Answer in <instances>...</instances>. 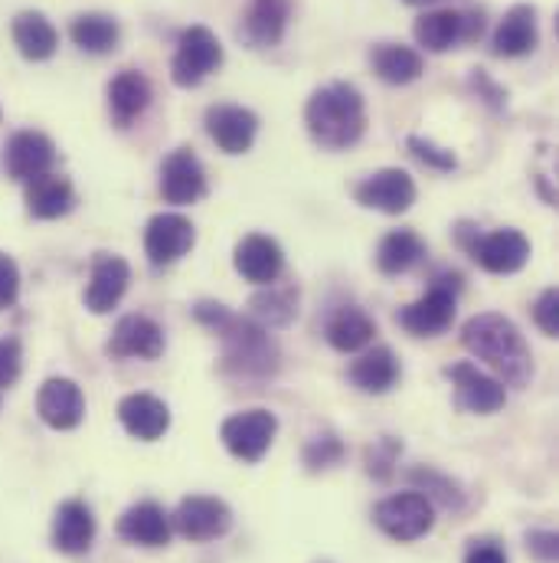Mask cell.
I'll list each match as a JSON object with an SVG mask.
<instances>
[{
	"label": "cell",
	"instance_id": "cell-1",
	"mask_svg": "<svg viewBox=\"0 0 559 563\" xmlns=\"http://www.w3.org/2000/svg\"><path fill=\"white\" fill-rule=\"evenodd\" d=\"M193 318L220 334L223 341V371L239 380H269L279 374L281 351L269 328L256 324L249 314H233L220 301H200Z\"/></svg>",
	"mask_w": 559,
	"mask_h": 563
},
{
	"label": "cell",
	"instance_id": "cell-2",
	"mask_svg": "<svg viewBox=\"0 0 559 563\" xmlns=\"http://www.w3.org/2000/svg\"><path fill=\"white\" fill-rule=\"evenodd\" d=\"M461 344L468 354L484 361L501 384L527 387L534 380V354L511 318L497 311H481L468 318L461 328Z\"/></svg>",
	"mask_w": 559,
	"mask_h": 563
},
{
	"label": "cell",
	"instance_id": "cell-3",
	"mask_svg": "<svg viewBox=\"0 0 559 563\" xmlns=\"http://www.w3.org/2000/svg\"><path fill=\"white\" fill-rule=\"evenodd\" d=\"M308 135L327 151H347L367 135V99L354 82H327L304 102Z\"/></svg>",
	"mask_w": 559,
	"mask_h": 563
},
{
	"label": "cell",
	"instance_id": "cell-4",
	"mask_svg": "<svg viewBox=\"0 0 559 563\" xmlns=\"http://www.w3.org/2000/svg\"><path fill=\"white\" fill-rule=\"evenodd\" d=\"M458 243L491 276H514L530 263V240L521 230H511V227L494 230V233H478V230L465 233V227H461Z\"/></svg>",
	"mask_w": 559,
	"mask_h": 563
},
{
	"label": "cell",
	"instance_id": "cell-5",
	"mask_svg": "<svg viewBox=\"0 0 559 563\" xmlns=\"http://www.w3.org/2000/svg\"><path fill=\"white\" fill-rule=\"evenodd\" d=\"M461 276H438L425 288V295H420L413 305L396 311L400 328H406L413 338H438L451 328L455 321V305H458V285Z\"/></svg>",
	"mask_w": 559,
	"mask_h": 563
},
{
	"label": "cell",
	"instance_id": "cell-6",
	"mask_svg": "<svg viewBox=\"0 0 559 563\" xmlns=\"http://www.w3.org/2000/svg\"><path fill=\"white\" fill-rule=\"evenodd\" d=\"M223 66V43L210 26H187L177 40V53L170 59V79L180 89H197L210 73Z\"/></svg>",
	"mask_w": 559,
	"mask_h": 563
},
{
	"label": "cell",
	"instance_id": "cell-7",
	"mask_svg": "<svg viewBox=\"0 0 559 563\" xmlns=\"http://www.w3.org/2000/svg\"><path fill=\"white\" fill-rule=\"evenodd\" d=\"M481 33H484L481 10H451V7L425 10L413 26V36L425 53H448L458 43H474Z\"/></svg>",
	"mask_w": 559,
	"mask_h": 563
},
{
	"label": "cell",
	"instance_id": "cell-8",
	"mask_svg": "<svg viewBox=\"0 0 559 563\" xmlns=\"http://www.w3.org/2000/svg\"><path fill=\"white\" fill-rule=\"evenodd\" d=\"M373 525L387 538H393L400 544H413V541H420V538H425L432 531L435 505L425 495H420L416 488L413 492H400V495L383 498L373 508Z\"/></svg>",
	"mask_w": 559,
	"mask_h": 563
},
{
	"label": "cell",
	"instance_id": "cell-9",
	"mask_svg": "<svg viewBox=\"0 0 559 563\" xmlns=\"http://www.w3.org/2000/svg\"><path fill=\"white\" fill-rule=\"evenodd\" d=\"M276 432H279L276 413L272 410H262V407L233 413V417H226L223 426H220V439H223L226 452L233 459H239V462H249V465H256V462L266 459V452L276 442Z\"/></svg>",
	"mask_w": 559,
	"mask_h": 563
},
{
	"label": "cell",
	"instance_id": "cell-10",
	"mask_svg": "<svg viewBox=\"0 0 559 563\" xmlns=\"http://www.w3.org/2000/svg\"><path fill=\"white\" fill-rule=\"evenodd\" d=\"M170 528L193 544H206L216 541L223 534H230L233 528V511L223 498L213 495H190L177 505V511L170 515Z\"/></svg>",
	"mask_w": 559,
	"mask_h": 563
},
{
	"label": "cell",
	"instance_id": "cell-11",
	"mask_svg": "<svg viewBox=\"0 0 559 563\" xmlns=\"http://www.w3.org/2000/svg\"><path fill=\"white\" fill-rule=\"evenodd\" d=\"M420 190H416V180L410 170L403 167H383V170H373L370 177H364L357 187H354V200L367 210H377V213H387V217H400L406 213L413 203H416Z\"/></svg>",
	"mask_w": 559,
	"mask_h": 563
},
{
	"label": "cell",
	"instance_id": "cell-12",
	"mask_svg": "<svg viewBox=\"0 0 559 563\" xmlns=\"http://www.w3.org/2000/svg\"><path fill=\"white\" fill-rule=\"evenodd\" d=\"M445 377L451 380L455 387V404L458 410L465 413H474V417H491L497 410H504L507 404V390L497 377L484 374L478 364L471 361H458L451 367H445Z\"/></svg>",
	"mask_w": 559,
	"mask_h": 563
},
{
	"label": "cell",
	"instance_id": "cell-13",
	"mask_svg": "<svg viewBox=\"0 0 559 563\" xmlns=\"http://www.w3.org/2000/svg\"><path fill=\"white\" fill-rule=\"evenodd\" d=\"M157 190H160L164 203H174V207H190L206 197V190H210L206 170H203L200 157L193 154V147H177L164 157Z\"/></svg>",
	"mask_w": 559,
	"mask_h": 563
},
{
	"label": "cell",
	"instance_id": "cell-14",
	"mask_svg": "<svg viewBox=\"0 0 559 563\" xmlns=\"http://www.w3.org/2000/svg\"><path fill=\"white\" fill-rule=\"evenodd\" d=\"M197 243V230L183 213H157L147 220L144 230V256L154 269L174 266L183 260Z\"/></svg>",
	"mask_w": 559,
	"mask_h": 563
},
{
	"label": "cell",
	"instance_id": "cell-15",
	"mask_svg": "<svg viewBox=\"0 0 559 563\" xmlns=\"http://www.w3.org/2000/svg\"><path fill=\"white\" fill-rule=\"evenodd\" d=\"M203 129L223 154H246L259 135V115L246 106L220 102V106L206 109Z\"/></svg>",
	"mask_w": 559,
	"mask_h": 563
},
{
	"label": "cell",
	"instance_id": "cell-16",
	"mask_svg": "<svg viewBox=\"0 0 559 563\" xmlns=\"http://www.w3.org/2000/svg\"><path fill=\"white\" fill-rule=\"evenodd\" d=\"M105 351H109V357H119V361H135V357L138 361H157L164 354V331L147 314H125L112 328Z\"/></svg>",
	"mask_w": 559,
	"mask_h": 563
},
{
	"label": "cell",
	"instance_id": "cell-17",
	"mask_svg": "<svg viewBox=\"0 0 559 563\" xmlns=\"http://www.w3.org/2000/svg\"><path fill=\"white\" fill-rule=\"evenodd\" d=\"M132 266L115 256V253H96L92 260V276L86 285V308L92 314H109L128 291Z\"/></svg>",
	"mask_w": 559,
	"mask_h": 563
},
{
	"label": "cell",
	"instance_id": "cell-18",
	"mask_svg": "<svg viewBox=\"0 0 559 563\" xmlns=\"http://www.w3.org/2000/svg\"><path fill=\"white\" fill-rule=\"evenodd\" d=\"M291 23V0H253L239 23V40L249 49H276Z\"/></svg>",
	"mask_w": 559,
	"mask_h": 563
},
{
	"label": "cell",
	"instance_id": "cell-19",
	"mask_svg": "<svg viewBox=\"0 0 559 563\" xmlns=\"http://www.w3.org/2000/svg\"><path fill=\"white\" fill-rule=\"evenodd\" d=\"M540 43V26H537V7L534 3H514L494 36H491V53L501 56V59H521V56H530Z\"/></svg>",
	"mask_w": 559,
	"mask_h": 563
},
{
	"label": "cell",
	"instance_id": "cell-20",
	"mask_svg": "<svg viewBox=\"0 0 559 563\" xmlns=\"http://www.w3.org/2000/svg\"><path fill=\"white\" fill-rule=\"evenodd\" d=\"M56 164V144L49 135L23 129L7 141V174L20 184H30L40 174H49Z\"/></svg>",
	"mask_w": 559,
	"mask_h": 563
},
{
	"label": "cell",
	"instance_id": "cell-21",
	"mask_svg": "<svg viewBox=\"0 0 559 563\" xmlns=\"http://www.w3.org/2000/svg\"><path fill=\"white\" fill-rule=\"evenodd\" d=\"M233 266L243 279L253 282V285H272L284 273V253L272 236L249 233L239 240V246L233 253Z\"/></svg>",
	"mask_w": 559,
	"mask_h": 563
},
{
	"label": "cell",
	"instance_id": "cell-22",
	"mask_svg": "<svg viewBox=\"0 0 559 563\" xmlns=\"http://www.w3.org/2000/svg\"><path fill=\"white\" fill-rule=\"evenodd\" d=\"M36 413L49 429H76L86 420V397L76 380L69 377H49L40 387Z\"/></svg>",
	"mask_w": 559,
	"mask_h": 563
},
{
	"label": "cell",
	"instance_id": "cell-23",
	"mask_svg": "<svg viewBox=\"0 0 559 563\" xmlns=\"http://www.w3.org/2000/svg\"><path fill=\"white\" fill-rule=\"evenodd\" d=\"M96 541V515L82 498H69L56 508L53 518V548L59 554H86Z\"/></svg>",
	"mask_w": 559,
	"mask_h": 563
},
{
	"label": "cell",
	"instance_id": "cell-24",
	"mask_svg": "<svg viewBox=\"0 0 559 563\" xmlns=\"http://www.w3.org/2000/svg\"><path fill=\"white\" fill-rule=\"evenodd\" d=\"M109 115L119 129H132L141 115L147 112L150 99H154V89H150V79L141 73V69H122L109 89Z\"/></svg>",
	"mask_w": 559,
	"mask_h": 563
},
{
	"label": "cell",
	"instance_id": "cell-25",
	"mask_svg": "<svg viewBox=\"0 0 559 563\" xmlns=\"http://www.w3.org/2000/svg\"><path fill=\"white\" fill-rule=\"evenodd\" d=\"M119 538L125 544H135V548H167L170 544V515L157 505V501H138L132 505L119 525H115Z\"/></svg>",
	"mask_w": 559,
	"mask_h": 563
},
{
	"label": "cell",
	"instance_id": "cell-26",
	"mask_svg": "<svg viewBox=\"0 0 559 563\" xmlns=\"http://www.w3.org/2000/svg\"><path fill=\"white\" fill-rule=\"evenodd\" d=\"M23 203L26 213L33 220H59L66 213H72L76 207V187L69 184V177L63 174H40L26 184L23 190Z\"/></svg>",
	"mask_w": 559,
	"mask_h": 563
},
{
	"label": "cell",
	"instance_id": "cell-27",
	"mask_svg": "<svg viewBox=\"0 0 559 563\" xmlns=\"http://www.w3.org/2000/svg\"><path fill=\"white\" fill-rule=\"evenodd\" d=\"M400 374H403L400 357H396L387 344L364 351V354L350 364V371H347L350 384H354L360 394H370V397L390 394V390L400 384Z\"/></svg>",
	"mask_w": 559,
	"mask_h": 563
},
{
	"label": "cell",
	"instance_id": "cell-28",
	"mask_svg": "<svg viewBox=\"0 0 559 563\" xmlns=\"http://www.w3.org/2000/svg\"><path fill=\"white\" fill-rule=\"evenodd\" d=\"M119 420L128 435H135L141 442H157L170 429V410L154 394H128L119 404Z\"/></svg>",
	"mask_w": 559,
	"mask_h": 563
},
{
	"label": "cell",
	"instance_id": "cell-29",
	"mask_svg": "<svg viewBox=\"0 0 559 563\" xmlns=\"http://www.w3.org/2000/svg\"><path fill=\"white\" fill-rule=\"evenodd\" d=\"M10 33H13V43H16L20 56L30 59V63H43V59H49L59 49V33L49 23V16L40 13V10L16 13Z\"/></svg>",
	"mask_w": 559,
	"mask_h": 563
},
{
	"label": "cell",
	"instance_id": "cell-30",
	"mask_svg": "<svg viewBox=\"0 0 559 563\" xmlns=\"http://www.w3.org/2000/svg\"><path fill=\"white\" fill-rule=\"evenodd\" d=\"M370 69L387 86H410V82L422 79L425 63H422L420 49H413V46H403V43H377L370 49Z\"/></svg>",
	"mask_w": 559,
	"mask_h": 563
},
{
	"label": "cell",
	"instance_id": "cell-31",
	"mask_svg": "<svg viewBox=\"0 0 559 563\" xmlns=\"http://www.w3.org/2000/svg\"><path fill=\"white\" fill-rule=\"evenodd\" d=\"M298 285L272 282L249 298V318L262 328H284L298 318Z\"/></svg>",
	"mask_w": 559,
	"mask_h": 563
},
{
	"label": "cell",
	"instance_id": "cell-32",
	"mask_svg": "<svg viewBox=\"0 0 559 563\" xmlns=\"http://www.w3.org/2000/svg\"><path fill=\"white\" fill-rule=\"evenodd\" d=\"M373 334H377L373 318L364 308H357V305L337 308L334 318L327 321V344L334 351H340V354H357V351L370 347Z\"/></svg>",
	"mask_w": 559,
	"mask_h": 563
},
{
	"label": "cell",
	"instance_id": "cell-33",
	"mask_svg": "<svg viewBox=\"0 0 559 563\" xmlns=\"http://www.w3.org/2000/svg\"><path fill=\"white\" fill-rule=\"evenodd\" d=\"M69 40L89 53V56H109L119 49V40H122V26L115 16L109 13H79L72 23H69Z\"/></svg>",
	"mask_w": 559,
	"mask_h": 563
},
{
	"label": "cell",
	"instance_id": "cell-34",
	"mask_svg": "<svg viewBox=\"0 0 559 563\" xmlns=\"http://www.w3.org/2000/svg\"><path fill=\"white\" fill-rule=\"evenodd\" d=\"M425 256V243L413 230H393L377 246V269L383 276H403L413 266H420Z\"/></svg>",
	"mask_w": 559,
	"mask_h": 563
},
{
	"label": "cell",
	"instance_id": "cell-35",
	"mask_svg": "<svg viewBox=\"0 0 559 563\" xmlns=\"http://www.w3.org/2000/svg\"><path fill=\"white\" fill-rule=\"evenodd\" d=\"M410 478H413L416 492L425 495L432 505H441V508H451V511H458L465 505V492L458 488V482H451L448 475H441L435 468H416Z\"/></svg>",
	"mask_w": 559,
	"mask_h": 563
},
{
	"label": "cell",
	"instance_id": "cell-36",
	"mask_svg": "<svg viewBox=\"0 0 559 563\" xmlns=\"http://www.w3.org/2000/svg\"><path fill=\"white\" fill-rule=\"evenodd\" d=\"M344 452H347V449H344V442H340L334 432H321V435H311V439L304 442L301 462H304L308 472H327V468L340 465Z\"/></svg>",
	"mask_w": 559,
	"mask_h": 563
},
{
	"label": "cell",
	"instance_id": "cell-37",
	"mask_svg": "<svg viewBox=\"0 0 559 563\" xmlns=\"http://www.w3.org/2000/svg\"><path fill=\"white\" fill-rule=\"evenodd\" d=\"M403 452V442L393 435H380L373 445H367V472L380 482H387L396 468V459Z\"/></svg>",
	"mask_w": 559,
	"mask_h": 563
},
{
	"label": "cell",
	"instance_id": "cell-38",
	"mask_svg": "<svg viewBox=\"0 0 559 563\" xmlns=\"http://www.w3.org/2000/svg\"><path fill=\"white\" fill-rule=\"evenodd\" d=\"M406 147L413 151V157H420L425 167H432V170H455L458 167V157L448 151V147H438V144H432L428 139H420V135H410L406 139Z\"/></svg>",
	"mask_w": 559,
	"mask_h": 563
},
{
	"label": "cell",
	"instance_id": "cell-39",
	"mask_svg": "<svg viewBox=\"0 0 559 563\" xmlns=\"http://www.w3.org/2000/svg\"><path fill=\"white\" fill-rule=\"evenodd\" d=\"M23 371V347L16 338H0V390H10Z\"/></svg>",
	"mask_w": 559,
	"mask_h": 563
},
{
	"label": "cell",
	"instance_id": "cell-40",
	"mask_svg": "<svg viewBox=\"0 0 559 563\" xmlns=\"http://www.w3.org/2000/svg\"><path fill=\"white\" fill-rule=\"evenodd\" d=\"M534 321L537 328L547 334V338H557L559 334V291L557 288H547L540 291L537 305H534Z\"/></svg>",
	"mask_w": 559,
	"mask_h": 563
},
{
	"label": "cell",
	"instance_id": "cell-41",
	"mask_svg": "<svg viewBox=\"0 0 559 563\" xmlns=\"http://www.w3.org/2000/svg\"><path fill=\"white\" fill-rule=\"evenodd\" d=\"M16 298H20V269L7 253H0V311L13 308Z\"/></svg>",
	"mask_w": 559,
	"mask_h": 563
},
{
	"label": "cell",
	"instance_id": "cell-42",
	"mask_svg": "<svg viewBox=\"0 0 559 563\" xmlns=\"http://www.w3.org/2000/svg\"><path fill=\"white\" fill-rule=\"evenodd\" d=\"M527 551L537 563L559 561V538L557 531H530L527 534Z\"/></svg>",
	"mask_w": 559,
	"mask_h": 563
},
{
	"label": "cell",
	"instance_id": "cell-43",
	"mask_svg": "<svg viewBox=\"0 0 559 563\" xmlns=\"http://www.w3.org/2000/svg\"><path fill=\"white\" fill-rule=\"evenodd\" d=\"M465 563H507V554L497 541H471L465 551Z\"/></svg>",
	"mask_w": 559,
	"mask_h": 563
},
{
	"label": "cell",
	"instance_id": "cell-44",
	"mask_svg": "<svg viewBox=\"0 0 559 563\" xmlns=\"http://www.w3.org/2000/svg\"><path fill=\"white\" fill-rule=\"evenodd\" d=\"M471 82L481 89V96H484V102H488V106H494V109H504V99H507V92H504V89H497V86H494V82L484 76V69H474Z\"/></svg>",
	"mask_w": 559,
	"mask_h": 563
},
{
	"label": "cell",
	"instance_id": "cell-45",
	"mask_svg": "<svg viewBox=\"0 0 559 563\" xmlns=\"http://www.w3.org/2000/svg\"><path fill=\"white\" fill-rule=\"evenodd\" d=\"M403 3H410V7H432V3H438V0H403Z\"/></svg>",
	"mask_w": 559,
	"mask_h": 563
}]
</instances>
